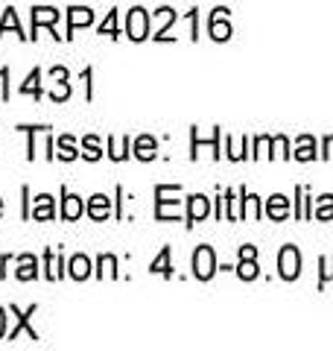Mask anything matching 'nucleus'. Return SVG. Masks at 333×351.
I'll list each match as a JSON object with an SVG mask.
<instances>
[{"instance_id": "cd10ccee", "label": "nucleus", "mask_w": 333, "mask_h": 351, "mask_svg": "<svg viewBox=\"0 0 333 351\" xmlns=\"http://www.w3.org/2000/svg\"><path fill=\"white\" fill-rule=\"evenodd\" d=\"M106 269H108V276L117 278V258L114 255H103V258H99V276H103Z\"/></svg>"}, {"instance_id": "e433bc0d", "label": "nucleus", "mask_w": 333, "mask_h": 351, "mask_svg": "<svg viewBox=\"0 0 333 351\" xmlns=\"http://www.w3.org/2000/svg\"><path fill=\"white\" fill-rule=\"evenodd\" d=\"M0 214H3V199H0Z\"/></svg>"}, {"instance_id": "1a4fd4ad", "label": "nucleus", "mask_w": 333, "mask_h": 351, "mask_svg": "<svg viewBox=\"0 0 333 351\" xmlns=\"http://www.w3.org/2000/svg\"><path fill=\"white\" fill-rule=\"evenodd\" d=\"M12 313L18 316V322H15V328H12V331H9V339H15L21 331H27V334H29V339H38V334H36V331H32V328H29V316L36 313V304H32L27 313H21L18 307H12Z\"/></svg>"}, {"instance_id": "ddd939ff", "label": "nucleus", "mask_w": 333, "mask_h": 351, "mask_svg": "<svg viewBox=\"0 0 333 351\" xmlns=\"http://www.w3.org/2000/svg\"><path fill=\"white\" fill-rule=\"evenodd\" d=\"M68 269H71V278L85 281L88 276H91V261H88L85 255H73L71 263H68Z\"/></svg>"}, {"instance_id": "f8f14e48", "label": "nucleus", "mask_w": 333, "mask_h": 351, "mask_svg": "<svg viewBox=\"0 0 333 351\" xmlns=\"http://www.w3.org/2000/svg\"><path fill=\"white\" fill-rule=\"evenodd\" d=\"M111 211V202H108V196L106 193H97L91 196V202H88V217H94V219H106Z\"/></svg>"}, {"instance_id": "f3484780", "label": "nucleus", "mask_w": 333, "mask_h": 351, "mask_svg": "<svg viewBox=\"0 0 333 351\" xmlns=\"http://www.w3.org/2000/svg\"><path fill=\"white\" fill-rule=\"evenodd\" d=\"M295 158L298 161H313L316 158V141L304 135V138H298V147H295Z\"/></svg>"}, {"instance_id": "72a5a7b5", "label": "nucleus", "mask_w": 333, "mask_h": 351, "mask_svg": "<svg viewBox=\"0 0 333 351\" xmlns=\"http://www.w3.org/2000/svg\"><path fill=\"white\" fill-rule=\"evenodd\" d=\"M240 258H258V249L254 246H240Z\"/></svg>"}, {"instance_id": "5701e85b", "label": "nucleus", "mask_w": 333, "mask_h": 351, "mask_svg": "<svg viewBox=\"0 0 333 351\" xmlns=\"http://www.w3.org/2000/svg\"><path fill=\"white\" fill-rule=\"evenodd\" d=\"M243 205H246V208H243V217H251V219H258V217H260V199H258L254 193H246V191H243Z\"/></svg>"}, {"instance_id": "423d86ee", "label": "nucleus", "mask_w": 333, "mask_h": 351, "mask_svg": "<svg viewBox=\"0 0 333 351\" xmlns=\"http://www.w3.org/2000/svg\"><path fill=\"white\" fill-rule=\"evenodd\" d=\"M88 24H94V12H91V9H82V6L68 9V36H64V38H71L73 29L88 27Z\"/></svg>"}, {"instance_id": "412c9836", "label": "nucleus", "mask_w": 333, "mask_h": 351, "mask_svg": "<svg viewBox=\"0 0 333 351\" xmlns=\"http://www.w3.org/2000/svg\"><path fill=\"white\" fill-rule=\"evenodd\" d=\"M129 149H132V141H129V138H123L120 144H114V138H108V156L114 158V161L129 158Z\"/></svg>"}, {"instance_id": "39448f33", "label": "nucleus", "mask_w": 333, "mask_h": 351, "mask_svg": "<svg viewBox=\"0 0 333 351\" xmlns=\"http://www.w3.org/2000/svg\"><path fill=\"white\" fill-rule=\"evenodd\" d=\"M187 202H190V211H187V226H196L199 219H205L210 214V199H208V196L193 193Z\"/></svg>"}, {"instance_id": "a211bd4d", "label": "nucleus", "mask_w": 333, "mask_h": 351, "mask_svg": "<svg viewBox=\"0 0 333 351\" xmlns=\"http://www.w3.org/2000/svg\"><path fill=\"white\" fill-rule=\"evenodd\" d=\"M149 269H152V272H158V276H166V278L173 276V267H170V246H164V249H161V255L152 261V267H149Z\"/></svg>"}, {"instance_id": "20e7f679", "label": "nucleus", "mask_w": 333, "mask_h": 351, "mask_svg": "<svg viewBox=\"0 0 333 351\" xmlns=\"http://www.w3.org/2000/svg\"><path fill=\"white\" fill-rule=\"evenodd\" d=\"M59 18H62L59 9H53V6H36V9H32V32H36L32 38H38V27H53Z\"/></svg>"}, {"instance_id": "f257e3e1", "label": "nucleus", "mask_w": 333, "mask_h": 351, "mask_svg": "<svg viewBox=\"0 0 333 351\" xmlns=\"http://www.w3.org/2000/svg\"><path fill=\"white\" fill-rule=\"evenodd\" d=\"M278 269H281L284 281H295L301 276V255H298L295 246H284L281 255H278Z\"/></svg>"}, {"instance_id": "bb28decb", "label": "nucleus", "mask_w": 333, "mask_h": 351, "mask_svg": "<svg viewBox=\"0 0 333 351\" xmlns=\"http://www.w3.org/2000/svg\"><path fill=\"white\" fill-rule=\"evenodd\" d=\"M99 32H103V36L117 38V12H108V18L99 24Z\"/></svg>"}, {"instance_id": "7c9ffc66", "label": "nucleus", "mask_w": 333, "mask_h": 351, "mask_svg": "<svg viewBox=\"0 0 333 351\" xmlns=\"http://www.w3.org/2000/svg\"><path fill=\"white\" fill-rule=\"evenodd\" d=\"M321 267H325V272H321V281L319 284H325L333 278V258H321Z\"/></svg>"}, {"instance_id": "6ab92c4d", "label": "nucleus", "mask_w": 333, "mask_h": 351, "mask_svg": "<svg viewBox=\"0 0 333 351\" xmlns=\"http://www.w3.org/2000/svg\"><path fill=\"white\" fill-rule=\"evenodd\" d=\"M56 147H59V152H56V156H59L62 161H73L76 156H79V152H76V147H73V138H71V135H62L59 141H56Z\"/></svg>"}, {"instance_id": "393cba45", "label": "nucleus", "mask_w": 333, "mask_h": 351, "mask_svg": "<svg viewBox=\"0 0 333 351\" xmlns=\"http://www.w3.org/2000/svg\"><path fill=\"white\" fill-rule=\"evenodd\" d=\"M82 156L88 158V161H99V156H103V149H99V141L94 138V135H88L85 141H82Z\"/></svg>"}, {"instance_id": "2f4dec72", "label": "nucleus", "mask_w": 333, "mask_h": 351, "mask_svg": "<svg viewBox=\"0 0 333 351\" xmlns=\"http://www.w3.org/2000/svg\"><path fill=\"white\" fill-rule=\"evenodd\" d=\"M275 149L281 158H290V144H286V138H275Z\"/></svg>"}, {"instance_id": "dca6fc26", "label": "nucleus", "mask_w": 333, "mask_h": 351, "mask_svg": "<svg viewBox=\"0 0 333 351\" xmlns=\"http://www.w3.org/2000/svg\"><path fill=\"white\" fill-rule=\"evenodd\" d=\"M155 149H158L155 138L143 135V138H138V144H135V156H138L140 161H152V158H155Z\"/></svg>"}, {"instance_id": "c85d7f7f", "label": "nucleus", "mask_w": 333, "mask_h": 351, "mask_svg": "<svg viewBox=\"0 0 333 351\" xmlns=\"http://www.w3.org/2000/svg\"><path fill=\"white\" fill-rule=\"evenodd\" d=\"M173 21H175V12H173V9H161V29H158V36H155V38H166L164 36V32H166V27H170L173 24Z\"/></svg>"}, {"instance_id": "c756f323", "label": "nucleus", "mask_w": 333, "mask_h": 351, "mask_svg": "<svg viewBox=\"0 0 333 351\" xmlns=\"http://www.w3.org/2000/svg\"><path fill=\"white\" fill-rule=\"evenodd\" d=\"M68 97H71V88H68V85H56L53 91H50V100H56V103L68 100Z\"/></svg>"}, {"instance_id": "473e14b6", "label": "nucleus", "mask_w": 333, "mask_h": 351, "mask_svg": "<svg viewBox=\"0 0 333 351\" xmlns=\"http://www.w3.org/2000/svg\"><path fill=\"white\" fill-rule=\"evenodd\" d=\"M321 158H333V135L325 138V152H321Z\"/></svg>"}, {"instance_id": "7ed1b4c3", "label": "nucleus", "mask_w": 333, "mask_h": 351, "mask_svg": "<svg viewBox=\"0 0 333 351\" xmlns=\"http://www.w3.org/2000/svg\"><path fill=\"white\" fill-rule=\"evenodd\" d=\"M126 36L132 41H143L149 36V15H147V9H140L135 6L129 12V21H126Z\"/></svg>"}, {"instance_id": "b1692460", "label": "nucleus", "mask_w": 333, "mask_h": 351, "mask_svg": "<svg viewBox=\"0 0 333 351\" xmlns=\"http://www.w3.org/2000/svg\"><path fill=\"white\" fill-rule=\"evenodd\" d=\"M6 29H15L21 38H27V36H24V29H21V24H18V15H15V9H6V12H3V24H0V36H3Z\"/></svg>"}, {"instance_id": "c9c22d12", "label": "nucleus", "mask_w": 333, "mask_h": 351, "mask_svg": "<svg viewBox=\"0 0 333 351\" xmlns=\"http://www.w3.org/2000/svg\"><path fill=\"white\" fill-rule=\"evenodd\" d=\"M50 73L56 76V80H68V71H64V68H53Z\"/></svg>"}, {"instance_id": "4468645a", "label": "nucleus", "mask_w": 333, "mask_h": 351, "mask_svg": "<svg viewBox=\"0 0 333 351\" xmlns=\"http://www.w3.org/2000/svg\"><path fill=\"white\" fill-rule=\"evenodd\" d=\"M266 214H269L272 219H284L286 214H290V202H286V196L275 193L269 202H266Z\"/></svg>"}, {"instance_id": "aec40b11", "label": "nucleus", "mask_w": 333, "mask_h": 351, "mask_svg": "<svg viewBox=\"0 0 333 351\" xmlns=\"http://www.w3.org/2000/svg\"><path fill=\"white\" fill-rule=\"evenodd\" d=\"M237 276H240L243 281H254V278L260 276V272H258V261H254V258H240Z\"/></svg>"}, {"instance_id": "0eeeda50", "label": "nucleus", "mask_w": 333, "mask_h": 351, "mask_svg": "<svg viewBox=\"0 0 333 351\" xmlns=\"http://www.w3.org/2000/svg\"><path fill=\"white\" fill-rule=\"evenodd\" d=\"M62 217L64 219H79L82 214H85V202L79 199V196H73V193H68V191H62Z\"/></svg>"}, {"instance_id": "9b49d317", "label": "nucleus", "mask_w": 333, "mask_h": 351, "mask_svg": "<svg viewBox=\"0 0 333 351\" xmlns=\"http://www.w3.org/2000/svg\"><path fill=\"white\" fill-rule=\"evenodd\" d=\"M29 217L32 219H53L56 217V211H53V196H47V193L36 196V208L29 211Z\"/></svg>"}, {"instance_id": "4be33fe9", "label": "nucleus", "mask_w": 333, "mask_h": 351, "mask_svg": "<svg viewBox=\"0 0 333 351\" xmlns=\"http://www.w3.org/2000/svg\"><path fill=\"white\" fill-rule=\"evenodd\" d=\"M41 71L36 68V71H32L29 76H27V82L24 85H21V94H32V97H36V100H38V97H41Z\"/></svg>"}, {"instance_id": "a878e982", "label": "nucleus", "mask_w": 333, "mask_h": 351, "mask_svg": "<svg viewBox=\"0 0 333 351\" xmlns=\"http://www.w3.org/2000/svg\"><path fill=\"white\" fill-rule=\"evenodd\" d=\"M316 217L319 219H333V196H321L319 205H316Z\"/></svg>"}, {"instance_id": "f704fd0d", "label": "nucleus", "mask_w": 333, "mask_h": 351, "mask_svg": "<svg viewBox=\"0 0 333 351\" xmlns=\"http://www.w3.org/2000/svg\"><path fill=\"white\" fill-rule=\"evenodd\" d=\"M3 334H6V311L0 307V339H3Z\"/></svg>"}, {"instance_id": "f03ea898", "label": "nucleus", "mask_w": 333, "mask_h": 351, "mask_svg": "<svg viewBox=\"0 0 333 351\" xmlns=\"http://www.w3.org/2000/svg\"><path fill=\"white\" fill-rule=\"evenodd\" d=\"M214 272H217V255H214V249H210V246H199L193 252V276L199 281H208Z\"/></svg>"}, {"instance_id": "9d476101", "label": "nucleus", "mask_w": 333, "mask_h": 351, "mask_svg": "<svg viewBox=\"0 0 333 351\" xmlns=\"http://www.w3.org/2000/svg\"><path fill=\"white\" fill-rule=\"evenodd\" d=\"M18 278L21 281L38 278V261H36V255H21L18 258Z\"/></svg>"}, {"instance_id": "2eb2a0df", "label": "nucleus", "mask_w": 333, "mask_h": 351, "mask_svg": "<svg viewBox=\"0 0 333 351\" xmlns=\"http://www.w3.org/2000/svg\"><path fill=\"white\" fill-rule=\"evenodd\" d=\"M44 267H47V272H44V276H47L50 281H56V278H62V267H64V261H62V255H56V252L50 249L47 255H44Z\"/></svg>"}, {"instance_id": "6e6552de", "label": "nucleus", "mask_w": 333, "mask_h": 351, "mask_svg": "<svg viewBox=\"0 0 333 351\" xmlns=\"http://www.w3.org/2000/svg\"><path fill=\"white\" fill-rule=\"evenodd\" d=\"M228 9H214V15H210V36H214L217 41H228L231 38V27L228 21H222V15H225Z\"/></svg>"}]
</instances>
